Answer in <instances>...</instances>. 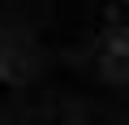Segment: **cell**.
I'll list each match as a JSON object with an SVG mask.
<instances>
[{"instance_id": "1", "label": "cell", "mask_w": 129, "mask_h": 125, "mask_svg": "<svg viewBox=\"0 0 129 125\" xmlns=\"http://www.w3.org/2000/svg\"><path fill=\"white\" fill-rule=\"evenodd\" d=\"M129 99V0H0V125H112Z\"/></svg>"}]
</instances>
